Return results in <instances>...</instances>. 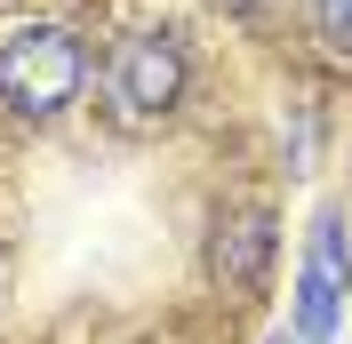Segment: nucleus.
<instances>
[{
	"mask_svg": "<svg viewBox=\"0 0 352 344\" xmlns=\"http://www.w3.org/2000/svg\"><path fill=\"white\" fill-rule=\"evenodd\" d=\"M312 24H320V41H329V48L352 56V0H312Z\"/></svg>",
	"mask_w": 352,
	"mask_h": 344,
	"instance_id": "5",
	"label": "nucleus"
},
{
	"mask_svg": "<svg viewBox=\"0 0 352 344\" xmlns=\"http://www.w3.org/2000/svg\"><path fill=\"white\" fill-rule=\"evenodd\" d=\"M80 72H88V56H80V41H72L65 24H32V32H16V41L0 48V96L24 120L72 105L80 96Z\"/></svg>",
	"mask_w": 352,
	"mask_h": 344,
	"instance_id": "1",
	"label": "nucleus"
},
{
	"mask_svg": "<svg viewBox=\"0 0 352 344\" xmlns=\"http://www.w3.org/2000/svg\"><path fill=\"white\" fill-rule=\"evenodd\" d=\"M176 96H184V48H176L168 32H136V41L112 56V105H120V120L144 129V120H160Z\"/></svg>",
	"mask_w": 352,
	"mask_h": 344,
	"instance_id": "2",
	"label": "nucleus"
},
{
	"mask_svg": "<svg viewBox=\"0 0 352 344\" xmlns=\"http://www.w3.org/2000/svg\"><path fill=\"white\" fill-rule=\"evenodd\" d=\"M336 312H344V224L320 216L305 248V280H296V344H329Z\"/></svg>",
	"mask_w": 352,
	"mask_h": 344,
	"instance_id": "3",
	"label": "nucleus"
},
{
	"mask_svg": "<svg viewBox=\"0 0 352 344\" xmlns=\"http://www.w3.org/2000/svg\"><path fill=\"white\" fill-rule=\"evenodd\" d=\"M208 264H217V280H232V288H256L264 264H272V216L264 208H224L217 240H208Z\"/></svg>",
	"mask_w": 352,
	"mask_h": 344,
	"instance_id": "4",
	"label": "nucleus"
}]
</instances>
